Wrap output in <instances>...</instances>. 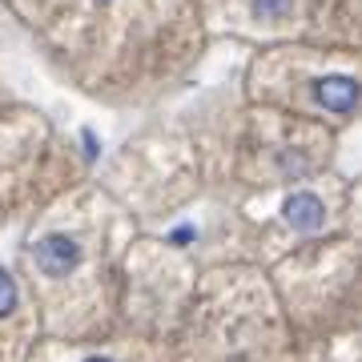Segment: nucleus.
I'll use <instances>...</instances> for the list:
<instances>
[{
    "mask_svg": "<svg viewBox=\"0 0 362 362\" xmlns=\"http://www.w3.org/2000/svg\"><path fill=\"white\" fill-rule=\"evenodd\" d=\"M33 258H37V270H45L49 278H65V274L81 262V246L69 233H49L45 242H37Z\"/></svg>",
    "mask_w": 362,
    "mask_h": 362,
    "instance_id": "nucleus-1",
    "label": "nucleus"
},
{
    "mask_svg": "<svg viewBox=\"0 0 362 362\" xmlns=\"http://www.w3.org/2000/svg\"><path fill=\"white\" fill-rule=\"evenodd\" d=\"M314 97H318V105H326L330 113H354V105H358V85L350 77H322L314 85Z\"/></svg>",
    "mask_w": 362,
    "mask_h": 362,
    "instance_id": "nucleus-2",
    "label": "nucleus"
},
{
    "mask_svg": "<svg viewBox=\"0 0 362 362\" xmlns=\"http://www.w3.org/2000/svg\"><path fill=\"white\" fill-rule=\"evenodd\" d=\"M286 221H290L298 233H314V230H322L326 206L314 194H294L290 202H286Z\"/></svg>",
    "mask_w": 362,
    "mask_h": 362,
    "instance_id": "nucleus-3",
    "label": "nucleus"
},
{
    "mask_svg": "<svg viewBox=\"0 0 362 362\" xmlns=\"http://www.w3.org/2000/svg\"><path fill=\"white\" fill-rule=\"evenodd\" d=\"M13 306H16V282L8 270H0V318L13 314Z\"/></svg>",
    "mask_w": 362,
    "mask_h": 362,
    "instance_id": "nucleus-4",
    "label": "nucleus"
},
{
    "mask_svg": "<svg viewBox=\"0 0 362 362\" xmlns=\"http://www.w3.org/2000/svg\"><path fill=\"white\" fill-rule=\"evenodd\" d=\"M286 8H290V0H254V13L262 21H278V16H286Z\"/></svg>",
    "mask_w": 362,
    "mask_h": 362,
    "instance_id": "nucleus-5",
    "label": "nucleus"
},
{
    "mask_svg": "<svg viewBox=\"0 0 362 362\" xmlns=\"http://www.w3.org/2000/svg\"><path fill=\"white\" fill-rule=\"evenodd\" d=\"M89 362H105V358H89Z\"/></svg>",
    "mask_w": 362,
    "mask_h": 362,
    "instance_id": "nucleus-6",
    "label": "nucleus"
}]
</instances>
